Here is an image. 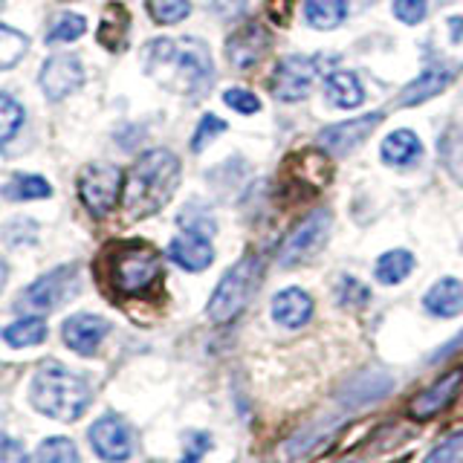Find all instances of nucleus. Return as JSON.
Wrapping results in <instances>:
<instances>
[{
  "instance_id": "nucleus-1",
  "label": "nucleus",
  "mask_w": 463,
  "mask_h": 463,
  "mask_svg": "<svg viewBox=\"0 0 463 463\" xmlns=\"http://www.w3.org/2000/svg\"><path fill=\"white\" fill-rule=\"evenodd\" d=\"M145 72L180 93H200L212 81V58L197 38H156L142 52Z\"/></svg>"
},
{
  "instance_id": "nucleus-2",
  "label": "nucleus",
  "mask_w": 463,
  "mask_h": 463,
  "mask_svg": "<svg viewBox=\"0 0 463 463\" xmlns=\"http://www.w3.org/2000/svg\"><path fill=\"white\" fill-rule=\"evenodd\" d=\"M180 183V159L165 148L142 154L125 180L128 217H148L171 200Z\"/></svg>"
},
{
  "instance_id": "nucleus-3",
  "label": "nucleus",
  "mask_w": 463,
  "mask_h": 463,
  "mask_svg": "<svg viewBox=\"0 0 463 463\" xmlns=\"http://www.w3.org/2000/svg\"><path fill=\"white\" fill-rule=\"evenodd\" d=\"M90 397L93 391L84 376L72 373L58 362L41 365L33 376V385H29V400L35 409L52 420H61V423L79 420L90 405Z\"/></svg>"
},
{
  "instance_id": "nucleus-4",
  "label": "nucleus",
  "mask_w": 463,
  "mask_h": 463,
  "mask_svg": "<svg viewBox=\"0 0 463 463\" xmlns=\"http://www.w3.org/2000/svg\"><path fill=\"white\" fill-rule=\"evenodd\" d=\"M258 281H260V260L255 255H243L238 264H232L209 298L206 313L214 325L232 322L246 307V301L252 298Z\"/></svg>"
},
{
  "instance_id": "nucleus-5",
  "label": "nucleus",
  "mask_w": 463,
  "mask_h": 463,
  "mask_svg": "<svg viewBox=\"0 0 463 463\" xmlns=\"http://www.w3.org/2000/svg\"><path fill=\"white\" fill-rule=\"evenodd\" d=\"M163 260L142 243H125L110 255V281L122 296H142L159 281Z\"/></svg>"
},
{
  "instance_id": "nucleus-6",
  "label": "nucleus",
  "mask_w": 463,
  "mask_h": 463,
  "mask_svg": "<svg viewBox=\"0 0 463 463\" xmlns=\"http://www.w3.org/2000/svg\"><path fill=\"white\" fill-rule=\"evenodd\" d=\"M79 293V267L67 264V267H55L52 272L41 275L35 284H29L21 298L18 307L29 313H50L55 307H61L67 298Z\"/></svg>"
},
{
  "instance_id": "nucleus-7",
  "label": "nucleus",
  "mask_w": 463,
  "mask_h": 463,
  "mask_svg": "<svg viewBox=\"0 0 463 463\" xmlns=\"http://www.w3.org/2000/svg\"><path fill=\"white\" fill-rule=\"evenodd\" d=\"M330 223H333V217L327 209H316L313 214L304 217V221L289 232V238L284 241L281 252H279V264L298 267L304 260H310L313 255L322 252V246L330 238Z\"/></svg>"
},
{
  "instance_id": "nucleus-8",
  "label": "nucleus",
  "mask_w": 463,
  "mask_h": 463,
  "mask_svg": "<svg viewBox=\"0 0 463 463\" xmlns=\"http://www.w3.org/2000/svg\"><path fill=\"white\" fill-rule=\"evenodd\" d=\"M122 171L110 165V163H96L87 165L79 177V194L84 209L90 212L93 217H105L113 212L116 200H119L122 192Z\"/></svg>"
},
{
  "instance_id": "nucleus-9",
  "label": "nucleus",
  "mask_w": 463,
  "mask_h": 463,
  "mask_svg": "<svg viewBox=\"0 0 463 463\" xmlns=\"http://www.w3.org/2000/svg\"><path fill=\"white\" fill-rule=\"evenodd\" d=\"M87 438H90L93 452L108 463H125L134 455V434H130L125 420L116 414L99 417L87 431Z\"/></svg>"
},
{
  "instance_id": "nucleus-10",
  "label": "nucleus",
  "mask_w": 463,
  "mask_h": 463,
  "mask_svg": "<svg viewBox=\"0 0 463 463\" xmlns=\"http://www.w3.org/2000/svg\"><path fill=\"white\" fill-rule=\"evenodd\" d=\"M316 84V61L310 58H284L272 70V93L281 101H301L307 99Z\"/></svg>"
},
{
  "instance_id": "nucleus-11",
  "label": "nucleus",
  "mask_w": 463,
  "mask_h": 463,
  "mask_svg": "<svg viewBox=\"0 0 463 463\" xmlns=\"http://www.w3.org/2000/svg\"><path fill=\"white\" fill-rule=\"evenodd\" d=\"M380 122H383L380 113H365V116H356V119L330 125L318 134V145H322V151L330 156H345L354 148H359V145L373 134Z\"/></svg>"
},
{
  "instance_id": "nucleus-12",
  "label": "nucleus",
  "mask_w": 463,
  "mask_h": 463,
  "mask_svg": "<svg viewBox=\"0 0 463 463\" xmlns=\"http://www.w3.org/2000/svg\"><path fill=\"white\" fill-rule=\"evenodd\" d=\"M269 33L260 24H243L238 33H232V38L226 41V58L232 61V67L238 70H252L260 58L269 52Z\"/></svg>"
},
{
  "instance_id": "nucleus-13",
  "label": "nucleus",
  "mask_w": 463,
  "mask_h": 463,
  "mask_svg": "<svg viewBox=\"0 0 463 463\" xmlns=\"http://www.w3.org/2000/svg\"><path fill=\"white\" fill-rule=\"evenodd\" d=\"M108 330H110L108 318L93 316V313H76L64 322L61 336H64L70 351H76L81 356H93L96 347L101 345V339L108 336Z\"/></svg>"
},
{
  "instance_id": "nucleus-14",
  "label": "nucleus",
  "mask_w": 463,
  "mask_h": 463,
  "mask_svg": "<svg viewBox=\"0 0 463 463\" xmlns=\"http://www.w3.org/2000/svg\"><path fill=\"white\" fill-rule=\"evenodd\" d=\"M81 81H84V70L79 64V58L72 55H52L41 67V87L52 101L70 96Z\"/></svg>"
},
{
  "instance_id": "nucleus-15",
  "label": "nucleus",
  "mask_w": 463,
  "mask_h": 463,
  "mask_svg": "<svg viewBox=\"0 0 463 463\" xmlns=\"http://www.w3.org/2000/svg\"><path fill=\"white\" fill-rule=\"evenodd\" d=\"M460 383H463V371H449V373L440 376V380L434 383L431 388L420 391V394H417V397L411 400V405H409V414H411L414 420H429V417H434L438 411H443L446 405L455 400Z\"/></svg>"
},
{
  "instance_id": "nucleus-16",
  "label": "nucleus",
  "mask_w": 463,
  "mask_h": 463,
  "mask_svg": "<svg viewBox=\"0 0 463 463\" xmlns=\"http://www.w3.org/2000/svg\"><path fill=\"white\" fill-rule=\"evenodd\" d=\"M455 67H446V64H429L420 76L411 81V84H405V90L400 93V105L402 108H414V105H423V101H429L431 96H438L443 93L449 84H452L455 79Z\"/></svg>"
},
{
  "instance_id": "nucleus-17",
  "label": "nucleus",
  "mask_w": 463,
  "mask_h": 463,
  "mask_svg": "<svg viewBox=\"0 0 463 463\" xmlns=\"http://www.w3.org/2000/svg\"><path fill=\"white\" fill-rule=\"evenodd\" d=\"M388 391H391V376L383 371H368V373H359L356 380L347 383V388L339 391V402L347 411H356L376 400H383Z\"/></svg>"
},
{
  "instance_id": "nucleus-18",
  "label": "nucleus",
  "mask_w": 463,
  "mask_h": 463,
  "mask_svg": "<svg viewBox=\"0 0 463 463\" xmlns=\"http://www.w3.org/2000/svg\"><path fill=\"white\" fill-rule=\"evenodd\" d=\"M310 316H313V298L304 293V289L287 287V289H281V293H275V298H272L275 325L298 330L310 322Z\"/></svg>"
},
{
  "instance_id": "nucleus-19",
  "label": "nucleus",
  "mask_w": 463,
  "mask_h": 463,
  "mask_svg": "<svg viewBox=\"0 0 463 463\" xmlns=\"http://www.w3.org/2000/svg\"><path fill=\"white\" fill-rule=\"evenodd\" d=\"M168 255L174 264H180L188 272H203L214 260V250L209 238L197 235V232H185V235L174 238L168 246Z\"/></svg>"
},
{
  "instance_id": "nucleus-20",
  "label": "nucleus",
  "mask_w": 463,
  "mask_h": 463,
  "mask_svg": "<svg viewBox=\"0 0 463 463\" xmlns=\"http://www.w3.org/2000/svg\"><path fill=\"white\" fill-rule=\"evenodd\" d=\"M426 313L438 318H455L463 313V284L458 279H440L423 296Z\"/></svg>"
},
{
  "instance_id": "nucleus-21",
  "label": "nucleus",
  "mask_w": 463,
  "mask_h": 463,
  "mask_svg": "<svg viewBox=\"0 0 463 463\" xmlns=\"http://www.w3.org/2000/svg\"><path fill=\"white\" fill-rule=\"evenodd\" d=\"M380 154H383V163L394 165V168H409L417 163L420 154H423V142L417 139L414 130L402 128V130H394V134H388L383 139Z\"/></svg>"
},
{
  "instance_id": "nucleus-22",
  "label": "nucleus",
  "mask_w": 463,
  "mask_h": 463,
  "mask_svg": "<svg viewBox=\"0 0 463 463\" xmlns=\"http://www.w3.org/2000/svg\"><path fill=\"white\" fill-rule=\"evenodd\" d=\"M327 90V101L333 108H359L362 99H365V90H362L359 79L354 76V72H333V76L327 79L325 84Z\"/></svg>"
},
{
  "instance_id": "nucleus-23",
  "label": "nucleus",
  "mask_w": 463,
  "mask_h": 463,
  "mask_svg": "<svg viewBox=\"0 0 463 463\" xmlns=\"http://www.w3.org/2000/svg\"><path fill=\"white\" fill-rule=\"evenodd\" d=\"M411 269H414V255L409 250H391V252L380 255V260H376V267H373V275L380 284L394 287L409 279Z\"/></svg>"
},
{
  "instance_id": "nucleus-24",
  "label": "nucleus",
  "mask_w": 463,
  "mask_h": 463,
  "mask_svg": "<svg viewBox=\"0 0 463 463\" xmlns=\"http://www.w3.org/2000/svg\"><path fill=\"white\" fill-rule=\"evenodd\" d=\"M347 14V0H307L304 18L313 29H336Z\"/></svg>"
},
{
  "instance_id": "nucleus-25",
  "label": "nucleus",
  "mask_w": 463,
  "mask_h": 463,
  "mask_svg": "<svg viewBox=\"0 0 463 463\" xmlns=\"http://www.w3.org/2000/svg\"><path fill=\"white\" fill-rule=\"evenodd\" d=\"M18 463H79V449L70 438H47L33 455L21 458Z\"/></svg>"
},
{
  "instance_id": "nucleus-26",
  "label": "nucleus",
  "mask_w": 463,
  "mask_h": 463,
  "mask_svg": "<svg viewBox=\"0 0 463 463\" xmlns=\"http://www.w3.org/2000/svg\"><path fill=\"white\" fill-rule=\"evenodd\" d=\"M128 12L119 4H110L101 14V26H99V41L110 50H122L125 47V35H128Z\"/></svg>"
},
{
  "instance_id": "nucleus-27",
  "label": "nucleus",
  "mask_w": 463,
  "mask_h": 463,
  "mask_svg": "<svg viewBox=\"0 0 463 463\" xmlns=\"http://www.w3.org/2000/svg\"><path fill=\"white\" fill-rule=\"evenodd\" d=\"M4 339L12 347H33L47 339V325H43V318H18L4 330Z\"/></svg>"
},
{
  "instance_id": "nucleus-28",
  "label": "nucleus",
  "mask_w": 463,
  "mask_h": 463,
  "mask_svg": "<svg viewBox=\"0 0 463 463\" xmlns=\"http://www.w3.org/2000/svg\"><path fill=\"white\" fill-rule=\"evenodd\" d=\"M4 194L9 200H41L52 194V185L43 177H38V174H21V177H14L4 188Z\"/></svg>"
},
{
  "instance_id": "nucleus-29",
  "label": "nucleus",
  "mask_w": 463,
  "mask_h": 463,
  "mask_svg": "<svg viewBox=\"0 0 463 463\" xmlns=\"http://www.w3.org/2000/svg\"><path fill=\"white\" fill-rule=\"evenodd\" d=\"M24 52H26V35L18 33V29L0 26V70L14 67Z\"/></svg>"
},
{
  "instance_id": "nucleus-30",
  "label": "nucleus",
  "mask_w": 463,
  "mask_h": 463,
  "mask_svg": "<svg viewBox=\"0 0 463 463\" xmlns=\"http://www.w3.org/2000/svg\"><path fill=\"white\" fill-rule=\"evenodd\" d=\"M24 125V108L9 93H0V145L9 142Z\"/></svg>"
},
{
  "instance_id": "nucleus-31",
  "label": "nucleus",
  "mask_w": 463,
  "mask_h": 463,
  "mask_svg": "<svg viewBox=\"0 0 463 463\" xmlns=\"http://www.w3.org/2000/svg\"><path fill=\"white\" fill-rule=\"evenodd\" d=\"M188 12H192L188 0H148V14L156 24H165V26L185 21Z\"/></svg>"
},
{
  "instance_id": "nucleus-32",
  "label": "nucleus",
  "mask_w": 463,
  "mask_h": 463,
  "mask_svg": "<svg viewBox=\"0 0 463 463\" xmlns=\"http://www.w3.org/2000/svg\"><path fill=\"white\" fill-rule=\"evenodd\" d=\"M423 463H463V429L449 434L440 446H434Z\"/></svg>"
},
{
  "instance_id": "nucleus-33",
  "label": "nucleus",
  "mask_w": 463,
  "mask_h": 463,
  "mask_svg": "<svg viewBox=\"0 0 463 463\" xmlns=\"http://www.w3.org/2000/svg\"><path fill=\"white\" fill-rule=\"evenodd\" d=\"M84 29H87V21L81 18V14H76V12H67L64 18L52 26V33L47 35V41H50V43L76 41V38H81V35H84Z\"/></svg>"
},
{
  "instance_id": "nucleus-34",
  "label": "nucleus",
  "mask_w": 463,
  "mask_h": 463,
  "mask_svg": "<svg viewBox=\"0 0 463 463\" xmlns=\"http://www.w3.org/2000/svg\"><path fill=\"white\" fill-rule=\"evenodd\" d=\"M226 130V122L223 119H217V116H203L200 119V125H197V130H194V137H192V151L194 154H200L206 145L212 142V139H217Z\"/></svg>"
},
{
  "instance_id": "nucleus-35",
  "label": "nucleus",
  "mask_w": 463,
  "mask_h": 463,
  "mask_svg": "<svg viewBox=\"0 0 463 463\" xmlns=\"http://www.w3.org/2000/svg\"><path fill=\"white\" fill-rule=\"evenodd\" d=\"M443 163L449 174L463 185V134H452L443 142Z\"/></svg>"
},
{
  "instance_id": "nucleus-36",
  "label": "nucleus",
  "mask_w": 463,
  "mask_h": 463,
  "mask_svg": "<svg viewBox=\"0 0 463 463\" xmlns=\"http://www.w3.org/2000/svg\"><path fill=\"white\" fill-rule=\"evenodd\" d=\"M223 101L232 108V110H238V113H258L260 110V101H258V96L255 93H250V90H241V87H232V90H226L223 93Z\"/></svg>"
},
{
  "instance_id": "nucleus-37",
  "label": "nucleus",
  "mask_w": 463,
  "mask_h": 463,
  "mask_svg": "<svg viewBox=\"0 0 463 463\" xmlns=\"http://www.w3.org/2000/svg\"><path fill=\"white\" fill-rule=\"evenodd\" d=\"M212 449V438L206 431H192L185 434V452L180 463H200V458Z\"/></svg>"
},
{
  "instance_id": "nucleus-38",
  "label": "nucleus",
  "mask_w": 463,
  "mask_h": 463,
  "mask_svg": "<svg viewBox=\"0 0 463 463\" xmlns=\"http://www.w3.org/2000/svg\"><path fill=\"white\" fill-rule=\"evenodd\" d=\"M429 0H394V14L402 24H420L426 18Z\"/></svg>"
},
{
  "instance_id": "nucleus-39",
  "label": "nucleus",
  "mask_w": 463,
  "mask_h": 463,
  "mask_svg": "<svg viewBox=\"0 0 463 463\" xmlns=\"http://www.w3.org/2000/svg\"><path fill=\"white\" fill-rule=\"evenodd\" d=\"M339 298H342V304H362V301H368V289L362 287L356 279H345Z\"/></svg>"
},
{
  "instance_id": "nucleus-40",
  "label": "nucleus",
  "mask_w": 463,
  "mask_h": 463,
  "mask_svg": "<svg viewBox=\"0 0 463 463\" xmlns=\"http://www.w3.org/2000/svg\"><path fill=\"white\" fill-rule=\"evenodd\" d=\"M267 9H269V14L279 24H287V18H289V0H267Z\"/></svg>"
},
{
  "instance_id": "nucleus-41",
  "label": "nucleus",
  "mask_w": 463,
  "mask_h": 463,
  "mask_svg": "<svg viewBox=\"0 0 463 463\" xmlns=\"http://www.w3.org/2000/svg\"><path fill=\"white\" fill-rule=\"evenodd\" d=\"M460 345H463V333H460V336H458L455 342H449V345L443 347V351H438V354H434V362H438V359H443V356H449V354H455Z\"/></svg>"
},
{
  "instance_id": "nucleus-42",
  "label": "nucleus",
  "mask_w": 463,
  "mask_h": 463,
  "mask_svg": "<svg viewBox=\"0 0 463 463\" xmlns=\"http://www.w3.org/2000/svg\"><path fill=\"white\" fill-rule=\"evenodd\" d=\"M449 24H452V29H455V41H460V29H463L460 18H452V21H449Z\"/></svg>"
},
{
  "instance_id": "nucleus-43",
  "label": "nucleus",
  "mask_w": 463,
  "mask_h": 463,
  "mask_svg": "<svg viewBox=\"0 0 463 463\" xmlns=\"http://www.w3.org/2000/svg\"><path fill=\"white\" fill-rule=\"evenodd\" d=\"M6 284V264H4V258H0V289H4Z\"/></svg>"
}]
</instances>
